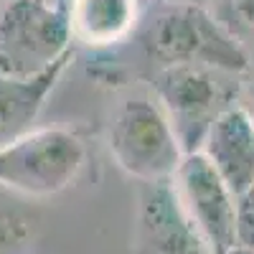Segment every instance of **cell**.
Segmentation results:
<instances>
[{"instance_id":"cell-10","label":"cell","mask_w":254,"mask_h":254,"mask_svg":"<svg viewBox=\"0 0 254 254\" xmlns=\"http://www.w3.org/2000/svg\"><path fill=\"white\" fill-rule=\"evenodd\" d=\"M71 36L94 49L122 44L137 28V0H71Z\"/></svg>"},{"instance_id":"cell-14","label":"cell","mask_w":254,"mask_h":254,"mask_svg":"<svg viewBox=\"0 0 254 254\" xmlns=\"http://www.w3.org/2000/svg\"><path fill=\"white\" fill-rule=\"evenodd\" d=\"M226 254H254V249H249V247H239V244H237V247H231Z\"/></svg>"},{"instance_id":"cell-4","label":"cell","mask_w":254,"mask_h":254,"mask_svg":"<svg viewBox=\"0 0 254 254\" xmlns=\"http://www.w3.org/2000/svg\"><path fill=\"white\" fill-rule=\"evenodd\" d=\"M107 142L115 163L140 183L173 181L186 155L155 97L125 99L112 115Z\"/></svg>"},{"instance_id":"cell-6","label":"cell","mask_w":254,"mask_h":254,"mask_svg":"<svg viewBox=\"0 0 254 254\" xmlns=\"http://www.w3.org/2000/svg\"><path fill=\"white\" fill-rule=\"evenodd\" d=\"M178 203L201 239L214 254H226L237 247L234 226V201L237 196L216 173L208 158L198 153L183 155L178 171L171 181Z\"/></svg>"},{"instance_id":"cell-13","label":"cell","mask_w":254,"mask_h":254,"mask_svg":"<svg viewBox=\"0 0 254 254\" xmlns=\"http://www.w3.org/2000/svg\"><path fill=\"white\" fill-rule=\"evenodd\" d=\"M234 13L242 23L254 28V0H234Z\"/></svg>"},{"instance_id":"cell-12","label":"cell","mask_w":254,"mask_h":254,"mask_svg":"<svg viewBox=\"0 0 254 254\" xmlns=\"http://www.w3.org/2000/svg\"><path fill=\"white\" fill-rule=\"evenodd\" d=\"M234 226H237V244L254 249V183L242 190L234 201Z\"/></svg>"},{"instance_id":"cell-8","label":"cell","mask_w":254,"mask_h":254,"mask_svg":"<svg viewBox=\"0 0 254 254\" xmlns=\"http://www.w3.org/2000/svg\"><path fill=\"white\" fill-rule=\"evenodd\" d=\"M201 153L234 196L247 190L254 183V117L249 110L229 104L206 132Z\"/></svg>"},{"instance_id":"cell-11","label":"cell","mask_w":254,"mask_h":254,"mask_svg":"<svg viewBox=\"0 0 254 254\" xmlns=\"http://www.w3.org/2000/svg\"><path fill=\"white\" fill-rule=\"evenodd\" d=\"M31 237V221L0 198V254H18Z\"/></svg>"},{"instance_id":"cell-7","label":"cell","mask_w":254,"mask_h":254,"mask_svg":"<svg viewBox=\"0 0 254 254\" xmlns=\"http://www.w3.org/2000/svg\"><path fill=\"white\" fill-rule=\"evenodd\" d=\"M137 254H214L193 229L168 183H142L137 208Z\"/></svg>"},{"instance_id":"cell-3","label":"cell","mask_w":254,"mask_h":254,"mask_svg":"<svg viewBox=\"0 0 254 254\" xmlns=\"http://www.w3.org/2000/svg\"><path fill=\"white\" fill-rule=\"evenodd\" d=\"M87 147L66 127H33L0 147V188L28 198L66 190L81 173Z\"/></svg>"},{"instance_id":"cell-16","label":"cell","mask_w":254,"mask_h":254,"mask_svg":"<svg viewBox=\"0 0 254 254\" xmlns=\"http://www.w3.org/2000/svg\"><path fill=\"white\" fill-rule=\"evenodd\" d=\"M252 102H254V92H252ZM249 115L254 117V104H252V110H249Z\"/></svg>"},{"instance_id":"cell-1","label":"cell","mask_w":254,"mask_h":254,"mask_svg":"<svg viewBox=\"0 0 254 254\" xmlns=\"http://www.w3.org/2000/svg\"><path fill=\"white\" fill-rule=\"evenodd\" d=\"M147 56L168 64H196L224 74L249 71V54L201 3H165L142 26Z\"/></svg>"},{"instance_id":"cell-9","label":"cell","mask_w":254,"mask_h":254,"mask_svg":"<svg viewBox=\"0 0 254 254\" xmlns=\"http://www.w3.org/2000/svg\"><path fill=\"white\" fill-rule=\"evenodd\" d=\"M66 66L69 61H64L31 79H15L0 74V147H5L15 137L33 130L36 117L41 115L49 94L54 92L59 76Z\"/></svg>"},{"instance_id":"cell-5","label":"cell","mask_w":254,"mask_h":254,"mask_svg":"<svg viewBox=\"0 0 254 254\" xmlns=\"http://www.w3.org/2000/svg\"><path fill=\"white\" fill-rule=\"evenodd\" d=\"M153 92L171 120L183 153H198L214 120L229 107L226 92L216 81L214 69L196 64H168L158 66Z\"/></svg>"},{"instance_id":"cell-15","label":"cell","mask_w":254,"mask_h":254,"mask_svg":"<svg viewBox=\"0 0 254 254\" xmlns=\"http://www.w3.org/2000/svg\"><path fill=\"white\" fill-rule=\"evenodd\" d=\"M176 3H203V0H176Z\"/></svg>"},{"instance_id":"cell-2","label":"cell","mask_w":254,"mask_h":254,"mask_svg":"<svg viewBox=\"0 0 254 254\" xmlns=\"http://www.w3.org/2000/svg\"><path fill=\"white\" fill-rule=\"evenodd\" d=\"M69 8L51 0H8L0 8V74L38 76L71 61Z\"/></svg>"}]
</instances>
